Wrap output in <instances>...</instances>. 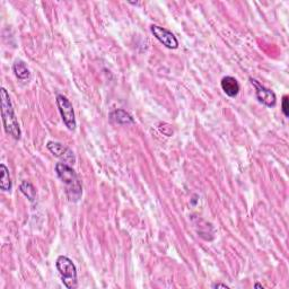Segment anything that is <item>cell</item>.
Listing matches in <instances>:
<instances>
[{"instance_id": "2e32d148", "label": "cell", "mask_w": 289, "mask_h": 289, "mask_svg": "<svg viewBox=\"0 0 289 289\" xmlns=\"http://www.w3.org/2000/svg\"><path fill=\"white\" fill-rule=\"evenodd\" d=\"M254 288H261V289H263L264 287H263L261 284H255V285H254Z\"/></svg>"}, {"instance_id": "5b68a950", "label": "cell", "mask_w": 289, "mask_h": 289, "mask_svg": "<svg viewBox=\"0 0 289 289\" xmlns=\"http://www.w3.org/2000/svg\"><path fill=\"white\" fill-rule=\"evenodd\" d=\"M46 148L50 150L53 156L59 158L65 164H75L76 163V156L73 154L72 150H70L68 147L64 146V144L57 142H49L46 144Z\"/></svg>"}, {"instance_id": "52a82bcc", "label": "cell", "mask_w": 289, "mask_h": 289, "mask_svg": "<svg viewBox=\"0 0 289 289\" xmlns=\"http://www.w3.org/2000/svg\"><path fill=\"white\" fill-rule=\"evenodd\" d=\"M250 81H251L252 85H254L255 91H256V99L259 100L261 103L264 104L265 107L268 108L275 107L277 103L276 94L273 93L271 89L265 88L264 86L261 85L257 80L253 79V78H250Z\"/></svg>"}, {"instance_id": "ba28073f", "label": "cell", "mask_w": 289, "mask_h": 289, "mask_svg": "<svg viewBox=\"0 0 289 289\" xmlns=\"http://www.w3.org/2000/svg\"><path fill=\"white\" fill-rule=\"evenodd\" d=\"M193 220L196 221V227L199 236L202 237L206 241H212L215 236V229L213 227V225L205 221L204 219H201V218H196V219Z\"/></svg>"}, {"instance_id": "8fae6325", "label": "cell", "mask_w": 289, "mask_h": 289, "mask_svg": "<svg viewBox=\"0 0 289 289\" xmlns=\"http://www.w3.org/2000/svg\"><path fill=\"white\" fill-rule=\"evenodd\" d=\"M0 187H1L2 191H6V192H9L13 187V183H11V179L9 175V170L7 169L5 164H1L0 165Z\"/></svg>"}, {"instance_id": "5bb4252c", "label": "cell", "mask_w": 289, "mask_h": 289, "mask_svg": "<svg viewBox=\"0 0 289 289\" xmlns=\"http://www.w3.org/2000/svg\"><path fill=\"white\" fill-rule=\"evenodd\" d=\"M281 111H283L284 115L286 116V118H288L289 116V107H288V96H284L283 97V103H281Z\"/></svg>"}, {"instance_id": "9c48e42d", "label": "cell", "mask_w": 289, "mask_h": 289, "mask_svg": "<svg viewBox=\"0 0 289 289\" xmlns=\"http://www.w3.org/2000/svg\"><path fill=\"white\" fill-rule=\"evenodd\" d=\"M221 88L229 97H235L240 93V84L234 77H224L221 79Z\"/></svg>"}, {"instance_id": "6da1fadb", "label": "cell", "mask_w": 289, "mask_h": 289, "mask_svg": "<svg viewBox=\"0 0 289 289\" xmlns=\"http://www.w3.org/2000/svg\"><path fill=\"white\" fill-rule=\"evenodd\" d=\"M56 172L58 178L66 186V194L70 201L77 202L83 196V186L77 173L72 166L65 163H57Z\"/></svg>"}, {"instance_id": "30bf717a", "label": "cell", "mask_w": 289, "mask_h": 289, "mask_svg": "<svg viewBox=\"0 0 289 289\" xmlns=\"http://www.w3.org/2000/svg\"><path fill=\"white\" fill-rule=\"evenodd\" d=\"M110 119L112 122L118 123V124H132L135 122L132 116L123 110H115L111 112Z\"/></svg>"}, {"instance_id": "7c38bea8", "label": "cell", "mask_w": 289, "mask_h": 289, "mask_svg": "<svg viewBox=\"0 0 289 289\" xmlns=\"http://www.w3.org/2000/svg\"><path fill=\"white\" fill-rule=\"evenodd\" d=\"M13 70L15 76H16L19 80H27L31 76V72L29 68L26 67V64L23 60H16L13 66Z\"/></svg>"}, {"instance_id": "8992f818", "label": "cell", "mask_w": 289, "mask_h": 289, "mask_svg": "<svg viewBox=\"0 0 289 289\" xmlns=\"http://www.w3.org/2000/svg\"><path fill=\"white\" fill-rule=\"evenodd\" d=\"M151 33L154 34V36L162 43L164 46H166L167 49L174 50L179 46V43L177 37L174 36V34L171 31L164 29L162 26L158 25H151L150 27Z\"/></svg>"}, {"instance_id": "7a4b0ae2", "label": "cell", "mask_w": 289, "mask_h": 289, "mask_svg": "<svg viewBox=\"0 0 289 289\" xmlns=\"http://www.w3.org/2000/svg\"><path fill=\"white\" fill-rule=\"evenodd\" d=\"M0 97H1V115L3 128L7 135H10L14 139H21L22 131L19 128L18 121L15 115L13 103H11L9 93L6 91V88L0 89Z\"/></svg>"}, {"instance_id": "277c9868", "label": "cell", "mask_w": 289, "mask_h": 289, "mask_svg": "<svg viewBox=\"0 0 289 289\" xmlns=\"http://www.w3.org/2000/svg\"><path fill=\"white\" fill-rule=\"evenodd\" d=\"M57 105L58 108H59L61 119L64 121L65 126L67 127L69 130H75L77 127V121L75 111H73V107L72 104L70 103V101L66 96L59 94V95H57Z\"/></svg>"}, {"instance_id": "9a60e30c", "label": "cell", "mask_w": 289, "mask_h": 289, "mask_svg": "<svg viewBox=\"0 0 289 289\" xmlns=\"http://www.w3.org/2000/svg\"><path fill=\"white\" fill-rule=\"evenodd\" d=\"M213 288H224V289H228L229 288V286H227V285L226 284H214L213 286H212Z\"/></svg>"}, {"instance_id": "3957f363", "label": "cell", "mask_w": 289, "mask_h": 289, "mask_svg": "<svg viewBox=\"0 0 289 289\" xmlns=\"http://www.w3.org/2000/svg\"><path fill=\"white\" fill-rule=\"evenodd\" d=\"M56 267L66 287L68 289H75L78 287L77 268L69 257L64 255L58 257Z\"/></svg>"}, {"instance_id": "4fadbf2b", "label": "cell", "mask_w": 289, "mask_h": 289, "mask_svg": "<svg viewBox=\"0 0 289 289\" xmlns=\"http://www.w3.org/2000/svg\"><path fill=\"white\" fill-rule=\"evenodd\" d=\"M19 190H21V192L24 194V196L29 199L30 201H34L35 197H36V191H35L34 186L31 184L30 182L24 181L19 186Z\"/></svg>"}]
</instances>
